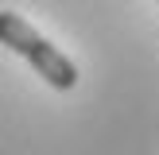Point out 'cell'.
<instances>
[{
    "label": "cell",
    "mask_w": 159,
    "mask_h": 155,
    "mask_svg": "<svg viewBox=\"0 0 159 155\" xmlns=\"http://www.w3.org/2000/svg\"><path fill=\"white\" fill-rule=\"evenodd\" d=\"M0 46H8V51L20 54L23 62H31V70H35L51 89H62V93H66V89L78 85V66L51 43V39L39 35L23 16L0 12Z\"/></svg>",
    "instance_id": "6da1fadb"
}]
</instances>
